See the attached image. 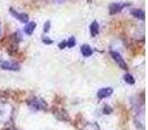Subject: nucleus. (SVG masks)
Listing matches in <instances>:
<instances>
[{
  "instance_id": "f257e3e1",
  "label": "nucleus",
  "mask_w": 148,
  "mask_h": 130,
  "mask_svg": "<svg viewBox=\"0 0 148 130\" xmlns=\"http://www.w3.org/2000/svg\"><path fill=\"white\" fill-rule=\"evenodd\" d=\"M13 107L9 103H0V122L7 124L12 120Z\"/></svg>"
},
{
  "instance_id": "f03ea898",
  "label": "nucleus",
  "mask_w": 148,
  "mask_h": 130,
  "mask_svg": "<svg viewBox=\"0 0 148 130\" xmlns=\"http://www.w3.org/2000/svg\"><path fill=\"white\" fill-rule=\"evenodd\" d=\"M27 105L33 111H46L48 108V104L42 98H31L27 100Z\"/></svg>"
},
{
  "instance_id": "7ed1b4c3",
  "label": "nucleus",
  "mask_w": 148,
  "mask_h": 130,
  "mask_svg": "<svg viewBox=\"0 0 148 130\" xmlns=\"http://www.w3.org/2000/svg\"><path fill=\"white\" fill-rule=\"evenodd\" d=\"M0 69L3 70H10V72H18L20 70V64L10 60H3L0 61Z\"/></svg>"
},
{
  "instance_id": "20e7f679",
  "label": "nucleus",
  "mask_w": 148,
  "mask_h": 130,
  "mask_svg": "<svg viewBox=\"0 0 148 130\" xmlns=\"http://www.w3.org/2000/svg\"><path fill=\"white\" fill-rule=\"evenodd\" d=\"M110 56H112V59L114 60L116 63H117V65L120 66L121 69H123V70H127V64H126V61L123 60V57L120 55V52L110 51Z\"/></svg>"
},
{
  "instance_id": "39448f33",
  "label": "nucleus",
  "mask_w": 148,
  "mask_h": 130,
  "mask_svg": "<svg viewBox=\"0 0 148 130\" xmlns=\"http://www.w3.org/2000/svg\"><path fill=\"white\" fill-rule=\"evenodd\" d=\"M9 13L16 18V20L20 21V22H22V23H27L29 22V16L26 14V13H20V12H17L16 9H13V8H9Z\"/></svg>"
},
{
  "instance_id": "423d86ee",
  "label": "nucleus",
  "mask_w": 148,
  "mask_h": 130,
  "mask_svg": "<svg viewBox=\"0 0 148 130\" xmlns=\"http://www.w3.org/2000/svg\"><path fill=\"white\" fill-rule=\"evenodd\" d=\"M127 7V3H112L109 5V13L110 14H116V13H120L123 8Z\"/></svg>"
},
{
  "instance_id": "0eeeda50",
  "label": "nucleus",
  "mask_w": 148,
  "mask_h": 130,
  "mask_svg": "<svg viewBox=\"0 0 148 130\" xmlns=\"http://www.w3.org/2000/svg\"><path fill=\"white\" fill-rule=\"evenodd\" d=\"M113 94V89L112 87H103V89H100L99 91H97V99H107V98H109L110 95Z\"/></svg>"
},
{
  "instance_id": "6e6552de",
  "label": "nucleus",
  "mask_w": 148,
  "mask_h": 130,
  "mask_svg": "<svg viewBox=\"0 0 148 130\" xmlns=\"http://www.w3.org/2000/svg\"><path fill=\"white\" fill-rule=\"evenodd\" d=\"M35 29H36V23L35 22H27L26 23V26H23V33H25L26 35H31Z\"/></svg>"
},
{
  "instance_id": "1a4fd4ad",
  "label": "nucleus",
  "mask_w": 148,
  "mask_h": 130,
  "mask_svg": "<svg viewBox=\"0 0 148 130\" xmlns=\"http://www.w3.org/2000/svg\"><path fill=\"white\" fill-rule=\"evenodd\" d=\"M81 54L83 55L84 57H90L92 54H94V50H92L88 44H83V46L81 47Z\"/></svg>"
},
{
  "instance_id": "9d476101",
  "label": "nucleus",
  "mask_w": 148,
  "mask_h": 130,
  "mask_svg": "<svg viewBox=\"0 0 148 130\" xmlns=\"http://www.w3.org/2000/svg\"><path fill=\"white\" fill-rule=\"evenodd\" d=\"M130 13H131V16H134L135 18H139V20H144V16H146L144 10L143 9H138V8H135V9H131Z\"/></svg>"
},
{
  "instance_id": "9b49d317",
  "label": "nucleus",
  "mask_w": 148,
  "mask_h": 130,
  "mask_svg": "<svg viewBox=\"0 0 148 130\" xmlns=\"http://www.w3.org/2000/svg\"><path fill=\"white\" fill-rule=\"evenodd\" d=\"M90 33H91V36H96L97 34H99V23H97L96 21H94V22L91 23V26H90Z\"/></svg>"
},
{
  "instance_id": "f8f14e48",
  "label": "nucleus",
  "mask_w": 148,
  "mask_h": 130,
  "mask_svg": "<svg viewBox=\"0 0 148 130\" xmlns=\"http://www.w3.org/2000/svg\"><path fill=\"white\" fill-rule=\"evenodd\" d=\"M83 130H100V128H99V125H97L96 122H88V124L84 125Z\"/></svg>"
},
{
  "instance_id": "ddd939ff",
  "label": "nucleus",
  "mask_w": 148,
  "mask_h": 130,
  "mask_svg": "<svg viewBox=\"0 0 148 130\" xmlns=\"http://www.w3.org/2000/svg\"><path fill=\"white\" fill-rule=\"evenodd\" d=\"M123 78H125L126 83H129V85H134V83H135V79H134V77L131 76V74H129V73H126Z\"/></svg>"
},
{
  "instance_id": "4468645a",
  "label": "nucleus",
  "mask_w": 148,
  "mask_h": 130,
  "mask_svg": "<svg viewBox=\"0 0 148 130\" xmlns=\"http://www.w3.org/2000/svg\"><path fill=\"white\" fill-rule=\"evenodd\" d=\"M75 36H70L69 39L66 41V47H69V48H72V47H74V44H75Z\"/></svg>"
},
{
  "instance_id": "2eb2a0df",
  "label": "nucleus",
  "mask_w": 148,
  "mask_h": 130,
  "mask_svg": "<svg viewBox=\"0 0 148 130\" xmlns=\"http://www.w3.org/2000/svg\"><path fill=\"white\" fill-rule=\"evenodd\" d=\"M49 29H51V21H47V22L44 23V26H43V31L44 33H48Z\"/></svg>"
},
{
  "instance_id": "dca6fc26",
  "label": "nucleus",
  "mask_w": 148,
  "mask_h": 130,
  "mask_svg": "<svg viewBox=\"0 0 148 130\" xmlns=\"http://www.w3.org/2000/svg\"><path fill=\"white\" fill-rule=\"evenodd\" d=\"M42 41H43V43H46V44H52V41H51V39H48L47 36H43V38H42Z\"/></svg>"
},
{
  "instance_id": "f3484780",
  "label": "nucleus",
  "mask_w": 148,
  "mask_h": 130,
  "mask_svg": "<svg viewBox=\"0 0 148 130\" xmlns=\"http://www.w3.org/2000/svg\"><path fill=\"white\" fill-rule=\"evenodd\" d=\"M59 47H60V48H65V47H66V41H62V42H60V43H59Z\"/></svg>"
},
{
  "instance_id": "a211bd4d",
  "label": "nucleus",
  "mask_w": 148,
  "mask_h": 130,
  "mask_svg": "<svg viewBox=\"0 0 148 130\" xmlns=\"http://www.w3.org/2000/svg\"><path fill=\"white\" fill-rule=\"evenodd\" d=\"M112 111H110V107H108V105H104V113H110Z\"/></svg>"
},
{
  "instance_id": "6ab92c4d",
  "label": "nucleus",
  "mask_w": 148,
  "mask_h": 130,
  "mask_svg": "<svg viewBox=\"0 0 148 130\" xmlns=\"http://www.w3.org/2000/svg\"><path fill=\"white\" fill-rule=\"evenodd\" d=\"M7 130H10V129H7Z\"/></svg>"
}]
</instances>
